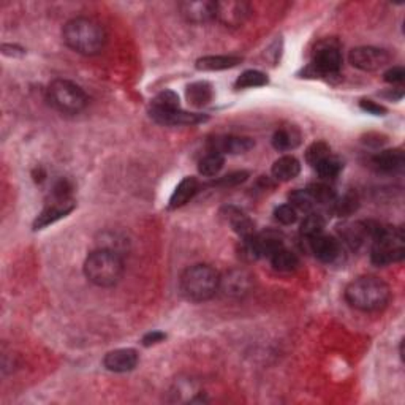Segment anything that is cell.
<instances>
[{
    "instance_id": "6da1fadb",
    "label": "cell",
    "mask_w": 405,
    "mask_h": 405,
    "mask_svg": "<svg viewBox=\"0 0 405 405\" xmlns=\"http://www.w3.org/2000/svg\"><path fill=\"white\" fill-rule=\"evenodd\" d=\"M62 38L68 47L84 56L98 54L106 43L103 27L89 17H75L68 21L64 26Z\"/></svg>"
},
{
    "instance_id": "7a4b0ae2",
    "label": "cell",
    "mask_w": 405,
    "mask_h": 405,
    "mask_svg": "<svg viewBox=\"0 0 405 405\" xmlns=\"http://www.w3.org/2000/svg\"><path fill=\"white\" fill-rule=\"evenodd\" d=\"M391 291L382 279L364 276L355 279L345 288V300L351 307L362 312H377L390 302Z\"/></svg>"
},
{
    "instance_id": "3957f363",
    "label": "cell",
    "mask_w": 405,
    "mask_h": 405,
    "mask_svg": "<svg viewBox=\"0 0 405 405\" xmlns=\"http://www.w3.org/2000/svg\"><path fill=\"white\" fill-rule=\"evenodd\" d=\"M84 274L89 282L108 288L122 279L124 261L121 253L110 249H97L84 261Z\"/></svg>"
},
{
    "instance_id": "277c9868",
    "label": "cell",
    "mask_w": 405,
    "mask_h": 405,
    "mask_svg": "<svg viewBox=\"0 0 405 405\" xmlns=\"http://www.w3.org/2000/svg\"><path fill=\"white\" fill-rule=\"evenodd\" d=\"M219 290L220 274L209 265H195L181 276V291L189 301H209Z\"/></svg>"
},
{
    "instance_id": "5b68a950",
    "label": "cell",
    "mask_w": 405,
    "mask_h": 405,
    "mask_svg": "<svg viewBox=\"0 0 405 405\" xmlns=\"http://www.w3.org/2000/svg\"><path fill=\"white\" fill-rule=\"evenodd\" d=\"M405 257V236L402 228L378 226L372 240L371 260L377 266L399 263Z\"/></svg>"
},
{
    "instance_id": "8992f818",
    "label": "cell",
    "mask_w": 405,
    "mask_h": 405,
    "mask_svg": "<svg viewBox=\"0 0 405 405\" xmlns=\"http://www.w3.org/2000/svg\"><path fill=\"white\" fill-rule=\"evenodd\" d=\"M47 98L56 110L65 115H76L86 108L87 95L82 89L68 80H56L47 87Z\"/></svg>"
},
{
    "instance_id": "52a82bcc",
    "label": "cell",
    "mask_w": 405,
    "mask_h": 405,
    "mask_svg": "<svg viewBox=\"0 0 405 405\" xmlns=\"http://www.w3.org/2000/svg\"><path fill=\"white\" fill-rule=\"evenodd\" d=\"M390 54L385 50L374 46H360L350 51L348 61L355 68L362 71H377L390 62Z\"/></svg>"
},
{
    "instance_id": "ba28073f",
    "label": "cell",
    "mask_w": 405,
    "mask_h": 405,
    "mask_svg": "<svg viewBox=\"0 0 405 405\" xmlns=\"http://www.w3.org/2000/svg\"><path fill=\"white\" fill-rule=\"evenodd\" d=\"M250 13H252V7L247 2H237V0L216 2V20L225 27H241L249 20Z\"/></svg>"
},
{
    "instance_id": "9c48e42d",
    "label": "cell",
    "mask_w": 405,
    "mask_h": 405,
    "mask_svg": "<svg viewBox=\"0 0 405 405\" xmlns=\"http://www.w3.org/2000/svg\"><path fill=\"white\" fill-rule=\"evenodd\" d=\"M76 202L73 198H52V202H50L43 211H41L40 216L35 219L34 222V230H41L47 225H52L57 220H61L64 217H67L68 214L75 209Z\"/></svg>"
},
{
    "instance_id": "30bf717a",
    "label": "cell",
    "mask_w": 405,
    "mask_h": 405,
    "mask_svg": "<svg viewBox=\"0 0 405 405\" xmlns=\"http://www.w3.org/2000/svg\"><path fill=\"white\" fill-rule=\"evenodd\" d=\"M181 15L189 22L202 24L216 20V2L211 0H187L179 3Z\"/></svg>"
},
{
    "instance_id": "8fae6325",
    "label": "cell",
    "mask_w": 405,
    "mask_h": 405,
    "mask_svg": "<svg viewBox=\"0 0 405 405\" xmlns=\"http://www.w3.org/2000/svg\"><path fill=\"white\" fill-rule=\"evenodd\" d=\"M250 288H252V276L246 271L235 270L230 271L225 277L220 276V290H222L226 296L240 297L247 295Z\"/></svg>"
},
{
    "instance_id": "7c38bea8",
    "label": "cell",
    "mask_w": 405,
    "mask_h": 405,
    "mask_svg": "<svg viewBox=\"0 0 405 405\" xmlns=\"http://www.w3.org/2000/svg\"><path fill=\"white\" fill-rule=\"evenodd\" d=\"M314 70L320 75H337L342 68V54L334 46L318 50L312 62Z\"/></svg>"
},
{
    "instance_id": "4fadbf2b",
    "label": "cell",
    "mask_w": 405,
    "mask_h": 405,
    "mask_svg": "<svg viewBox=\"0 0 405 405\" xmlns=\"http://www.w3.org/2000/svg\"><path fill=\"white\" fill-rule=\"evenodd\" d=\"M138 353L133 348H119L115 351H110L108 355L105 356L103 364L111 372L124 374L133 371L138 364Z\"/></svg>"
},
{
    "instance_id": "5bb4252c",
    "label": "cell",
    "mask_w": 405,
    "mask_h": 405,
    "mask_svg": "<svg viewBox=\"0 0 405 405\" xmlns=\"http://www.w3.org/2000/svg\"><path fill=\"white\" fill-rule=\"evenodd\" d=\"M255 146V141L247 136H217L211 141V151L219 154H231V156H237V154H246Z\"/></svg>"
},
{
    "instance_id": "9a60e30c",
    "label": "cell",
    "mask_w": 405,
    "mask_h": 405,
    "mask_svg": "<svg viewBox=\"0 0 405 405\" xmlns=\"http://www.w3.org/2000/svg\"><path fill=\"white\" fill-rule=\"evenodd\" d=\"M377 230L378 225H374L372 222H355L344 225L341 233L351 247H361L367 240H371L372 242Z\"/></svg>"
},
{
    "instance_id": "2e32d148",
    "label": "cell",
    "mask_w": 405,
    "mask_h": 405,
    "mask_svg": "<svg viewBox=\"0 0 405 405\" xmlns=\"http://www.w3.org/2000/svg\"><path fill=\"white\" fill-rule=\"evenodd\" d=\"M177 110H181L179 97L172 91H163L152 98L149 112H151V117L154 121L160 122L165 116H168Z\"/></svg>"
},
{
    "instance_id": "e0dca14e",
    "label": "cell",
    "mask_w": 405,
    "mask_h": 405,
    "mask_svg": "<svg viewBox=\"0 0 405 405\" xmlns=\"http://www.w3.org/2000/svg\"><path fill=\"white\" fill-rule=\"evenodd\" d=\"M312 242V252L315 257L323 263H332L339 255H341V244L332 236L318 235L311 240Z\"/></svg>"
},
{
    "instance_id": "ac0fdd59",
    "label": "cell",
    "mask_w": 405,
    "mask_h": 405,
    "mask_svg": "<svg viewBox=\"0 0 405 405\" xmlns=\"http://www.w3.org/2000/svg\"><path fill=\"white\" fill-rule=\"evenodd\" d=\"M405 163V157L402 149H386V151L378 152L372 157V165L375 170L382 172H395L399 171Z\"/></svg>"
},
{
    "instance_id": "d6986e66",
    "label": "cell",
    "mask_w": 405,
    "mask_h": 405,
    "mask_svg": "<svg viewBox=\"0 0 405 405\" xmlns=\"http://www.w3.org/2000/svg\"><path fill=\"white\" fill-rule=\"evenodd\" d=\"M200 182L195 177H184L179 182V186L175 189L171 198H170V209H179V207L186 206L187 202L198 193Z\"/></svg>"
},
{
    "instance_id": "ffe728a7",
    "label": "cell",
    "mask_w": 405,
    "mask_h": 405,
    "mask_svg": "<svg viewBox=\"0 0 405 405\" xmlns=\"http://www.w3.org/2000/svg\"><path fill=\"white\" fill-rule=\"evenodd\" d=\"M225 217L235 233L242 237V240H249V237L257 235L255 233V223L244 212L235 209V207H230V209H226Z\"/></svg>"
},
{
    "instance_id": "44dd1931",
    "label": "cell",
    "mask_w": 405,
    "mask_h": 405,
    "mask_svg": "<svg viewBox=\"0 0 405 405\" xmlns=\"http://www.w3.org/2000/svg\"><path fill=\"white\" fill-rule=\"evenodd\" d=\"M300 171H301L300 160L293 156H284L276 160L272 165V176L276 177L277 181L282 182L295 179V177L300 175Z\"/></svg>"
},
{
    "instance_id": "7402d4cb",
    "label": "cell",
    "mask_w": 405,
    "mask_h": 405,
    "mask_svg": "<svg viewBox=\"0 0 405 405\" xmlns=\"http://www.w3.org/2000/svg\"><path fill=\"white\" fill-rule=\"evenodd\" d=\"M242 62L237 56H206L196 61L195 67L201 71H220L233 68Z\"/></svg>"
},
{
    "instance_id": "603a6c76",
    "label": "cell",
    "mask_w": 405,
    "mask_h": 405,
    "mask_svg": "<svg viewBox=\"0 0 405 405\" xmlns=\"http://www.w3.org/2000/svg\"><path fill=\"white\" fill-rule=\"evenodd\" d=\"M214 97L212 86L206 81L193 82L187 87V100L189 103L195 106V108H202V106L209 105Z\"/></svg>"
},
{
    "instance_id": "cb8c5ba5",
    "label": "cell",
    "mask_w": 405,
    "mask_h": 405,
    "mask_svg": "<svg viewBox=\"0 0 405 405\" xmlns=\"http://www.w3.org/2000/svg\"><path fill=\"white\" fill-rule=\"evenodd\" d=\"M301 142V135L295 127L279 128L272 136V146L277 151H291Z\"/></svg>"
},
{
    "instance_id": "d4e9b609",
    "label": "cell",
    "mask_w": 405,
    "mask_h": 405,
    "mask_svg": "<svg viewBox=\"0 0 405 405\" xmlns=\"http://www.w3.org/2000/svg\"><path fill=\"white\" fill-rule=\"evenodd\" d=\"M223 165H225L223 154L209 151V154H206V156L200 160L198 171H200V175H202V176L212 177V176H217L219 172L222 171Z\"/></svg>"
},
{
    "instance_id": "484cf974",
    "label": "cell",
    "mask_w": 405,
    "mask_h": 405,
    "mask_svg": "<svg viewBox=\"0 0 405 405\" xmlns=\"http://www.w3.org/2000/svg\"><path fill=\"white\" fill-rule=\"evenodd\" d=\"M326 226V220L318 212H309L306 219L301 222V235L307 240H312V237L318 236L323 233Z\"/></svg>"
},
{
    "instance_id": "4316f807",
    "label": "cell",
    "mask_w": 405,
    "mask_h": 405,
    "mask_svg": "<svg viewBox=\"0 0 405 405\" xmlns=\"http://www.w3.org/2000/svg\"><path fill=\"white\" fill-rule=\"evenodd\" d=\"M271 263L276 271L291 272L300 266V260H297V257L293 252H290V250L282 247L281 250H277V252L272 255Z\"/></svg>"
},
{
    "instance_id": "83f0119b",
    "label": "cell",
    "mask_w": 405,
    "mask_h": 405,
    "mask_svg": "<svg viewBox=\"0 0 405 405\" xmlns=\"http://www.w3.org/2000/svg\"><path fill=\"white\" fill-rule=\"evenodd\" d=\"M290 205L293 206L296 211L309 214V212H312L317 202H315L311 192L306 189V190H295V192L290 195Z\"/></svg>"
},
{
    "instance_id": "f1b7e54d",
    "label": "cell",
    "mask_w": 405,
    "mask_h": 405,
    "mask_svg": "<svg viewBox=\"0 0 405 405\" xmlns=\"http://www.w3.org/2000/svg\"><path fill=\"white\" fill-rule=\"evenodd\" d=\"M267 84V76L258 70H247L237 78L236 87L247 89V87H261Z\"/></svg>"
},
{
    "instance_id": "f546056e",
    "label": "cell",
    "mask_w": 405,
    "mask_h": 405,
    "mask_svg": "<svg viewBox=\"0 0 405 405\" xmlns=\"http://www.w3.org/2000/svg\"><path fill=\"white\" fill-rule=\"evenodd\" d=\"M331 156V149L325 141H317L307 147L306 160L311 166H317L320 162H323L326 157Z\"/></svg>"
},
{
    "instance_id": "4dcf8cb0",
    "label": "cell",
    "mask_w": 405,
    "mask_h": 405,
    "mask_svg": "<svg viewBox=\"0 0 405 405\" xmlns=\"http://www.w3.org/2000/svg\"><path fill=\"white\" fill-rule=\"evenodd\" d=\"M315 170H317V172L323 179H334L342 170V162L337 157L330 156L315 166Z\"/></svg>"
},
{
    "instance_id": "1f68e13d",
    "label": "cell",
    "mask_w": 405,
    "mask_h": 405,
    "mask_svg": "<svg viewBox=\"0 0 405 405\" xmlns=\"http://www.w3.org/2000/svg\"><path fill=\"white\" fill-rule=\"evenodd\" d=\"M307 190L317 205H332L336 201V192L326 184H314Z\"/></svg>"
},
{
    "instance_id": "d6a6232c",
    "label": "cell",
    "mask_w": 405,
    "mask_h": 405,
    "mask_svg": "<svg viewBox=\"0 0 405 405\" xmlns=\"http://www.w3.org/2000/svg\"><path fill=\"white\" fill-rule=\"evenodd\" d=\"M249 177L247 171H236L231 172V175H226L223 177H219L217 181H212L211 186H217V187H235L240 186L244 181Z\"/></svg>"
},
{
    "instance_id": "836d02e7",
    "label": "cell",
    "mask_w": 405,
    "mask_h": 405,
    "mask_svg": "<svg viewBox=\"0 0 405 405\" xmlns=\"http://www.w3.org/2000/svg\"><path fill=\"white\" fill-rule=\"evenodd\" d=\"M274 217L282 225H291L297 220V211L291 205H282L274 211Z\"/></svg>"
},
{
    "instance_id": "e575fe53",
    "label": "cell",
    "mask_w": 405,
    "mask_h": 405,
    "mask_svg": "<svg viewBox=\"0 0 405 405\" xmlns=\"http://www.w3.org/2000/svg\"><path fill=\"white\" fill-rule=\"evenodd\" d=\"M332 205L336 206V211L339 216H348V214H351L356 209V206H358V200H356L355 195L348 193V195H345L341 201H337L336 198V201L332 202Z\"/></svg>"
},
{
    "instance_id": "d590c367",
    "label": "cell",
    "mask_w": 405,
    "mask_h": 405,
    "mask_svg": "<svg viewBox=\"0 0 405 405\" xmlns=\"http://www.w3.org/2000/svg\"><path fill=\"white\" fill-rule=\"evenodd\" d=\"M385 81L390 84H402L405 80V70L404 67H392L385 73Z\"/></svg>"
},
{
    "instance_id": "8d00e7d4",
    "label": "cell",
    "mask_w": 405,
    "mask_h": 405,
    "mask_svg": "<svg viewBox=\"0 0 405 405\" xmlns=\"http://www.w3.org/2000/svg\"><path fill=\"white\" fill-rule=\"evenodd\" d=\"M361 110L367 111L369 115H374V116H385L386 115V108L382 105L375 103L372 100H361Z\"/></svg>"
},
{
    "instance_id": "74e56055",
    "label": "cell",
    "mask_w": 405,
    "mask_h": 405,
    "mask_svg": "<svg viewBox=\"0 0 405 405\" xmlns=\"http://www.w3.org/2000/svg\"><path fill=\"white\" fill-rule=\"evenodd\" d=\"M166 339V334L162 331H152L142 337V345L145 347H152V345H157L160 342H163Z\"/></svg>"
}]
</instances>
